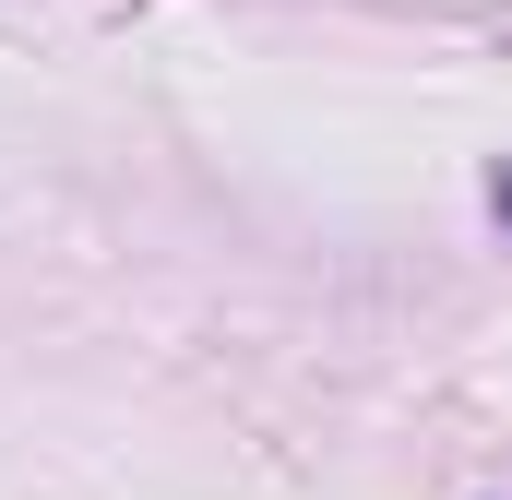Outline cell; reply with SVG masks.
<instances>
[{
    "mask_svg": "<svg viewBox=\"0 0 512 500\" xmlns=\"http://www.w3.org/2000/svg\"><path fill=\"white\" fill-rule=\"evenodd\" d=\"M489 215H501V227H512V167H501V179H489Z\"/></svg>",
    "mask_w": 512,
    "mask_h": 500,
    "instance_id": "obj_1",
    "label": "cell"
}]
</instances>
